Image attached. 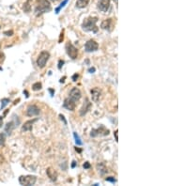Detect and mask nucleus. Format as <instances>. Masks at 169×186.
Returning a JSON list of instances; mask_svg holds the SVG:
<instances>
[{"label": "nucleus", "instance_id": "e433bc0d", "mask_svg": "<svg viewBox=\"0 0 169 186\" xmlns=\"http://www.w3.org/2000/svg\"><path fill=\"white\" fill-rule=\"evenodd\" d=\"M49 92H50L51 96H54V94H55V90H54V89L50 88V89H49Z\"/></svg>", "mask_w": 169, "mask_h": 186}, {"label": "nucleus", "instance_id": "a878e982", "mask_svg": "<svg viewBox=\"0 0 169 186\" xmlns=\"http://www.w3.org/2000/svg\"><path fill=\"white\" fill-rule=\"evenodd\" d=\"M105 181L111 182V183H114V184H115L116 182V180L114 177H107V178H105Z\"/></svg>", "mask_w": 169, "mask_h": 186}, {"label": "nucleus", "instance_id": "4be33fe9", "mask_svg": "<svg viewBox=\"0 0 169 186\" xmlns=\"http://www.w3.org/2000/svg\"><path fill=\"white\" fill-rule=\"evenodd\" d=\"M9 102V99L8 98H4V99H2L1 100V107H0V110H2V109H4L7 105H8V103Z\"/></svg>", "mask_w": 169, "mask_h": 186}, {"label": "nucleus", "instance_id": "7c9ffc66", "mask_svg": "<svg viewBox=\"0 0 169 186\" xmlns=\"http://www.w3.org/2000/svg\"><path fill=\"white\" fill-rule=\"evenodd\" d=\"M78 78H79V74H78V73H75V74L72 75V81L76 82Z\"/></svg>", "mask_w": 169, "mask_h": 186}, {"label": "nucleus", "instance_id": "72a5a7b5", "mask_svg": "<svg viewBox=\"0 0 169 186\" xmlns=\"http://www.w3.org/2000/svg\"><path fill=\"white\" fill-rule=\"evenodd\" d=\"M76 165H77L76 162H75V161H72V162H71V168H75V167H76Z\"/></svg>", "mask_w": 169, "mask_h": 186}, {"label": "nucleus", "instance_id": "2eb2a0df", "mask_svg": "<svg viewBox=\"0 0 169 186\" xmlns=\"http://www.w3.org/2000/svg\"><path fill=\"white\" fill-rule=\"evenodd\" d=\"M46 173H47L48 178H49L52 181H56L57 180V172L55 170L53 167H48L46 169Z\"/></svg>", "mask_w": 169, "mask_h": 186}, {"label": "nucleus", "instance_id": "bb28decb", "mask_svg": "<svg viewBox=\"0 0 169 186\" xmlns=\"http://www.w3.org/2000/svg\"><path fill=\"white\" fill-rule=\"evenodd\" d=\"M4 35L8 36V37H10L13 35V30H9V31H5L4 32Z\"/></svg>", "mask_w": 169, "mask_h": 186}, {"label": "nucleus", "instance_id": "2f4dec72", "mask_svg": "<svg viewBox=\"0 0 169 186\" xmlns=\"http://www.w3.org/2000/svg\"><path fill=\"white\" fill-rule=\"evenodd\" d=\"M59 118H60V119L62 120V121L64 122V124H65V125H67V120L65 119V117H64L63 115H61V114H60V115H59Z\"/></svg>", "mask_w": 169, "mask_h": 186}, {"label": "nucleus", "instance_id": "9b49d317", "mask_svg": "<svg viewBox=\"0 0 169 186\" xmlns=\"http://www.w3.org/2000/svg\"><path fill=\"white\" fill-rule=\"evenodd\" d=\"M101 27L102 29L104 30H107L109 32H111L114 28V23H113V19L109 18V19H106L104 21H102V24H101Z\"/></svg>", "mask_w": 169, "mask_h": 186}, {"label": "nucleus", "instance_id": "a19ab883", "mask_svg": "<svg viewBox=\"0 0 169 186\" xmlns=\"http://www.w3.org/2000/svg\"><path fill=\"white\" fill-rule=\"evenodd\" d=\"M65 79H66V77H63V79H61V80H60V83H64Z\"/></svg>", "mask_w": 169, "mask_h": 186}, {"label": "nucleus", "instance_id": "aec40b11", "mask_svg": "<svg viewBox=\"0 0 169 186\" xmlns=\"http://www.w3.org/2000/svg\"><path fill=\"white\" fill-rule=\"evenodd\" d=\"M68 2H69V0H63L61 3H60V5L57 7V8L56 9V10H55V12L57 13V14H58V13L60 12V10H61V9H63L65 6H66L67 4H68Z\"/></svg>", "mask_w": 169, "mask_h": 186}, {"label": "nucleus", "instance_id": "4c0bfd02", "mask_svg": "<svg viewBox=\"0 0 169 186\" xmlns=\"http://www.w3.org/2000/svg\"><path fill=\"white\" fill-rule=\"evenodd\" d=\"M24 94H26V98L29 97V94H28V92H27V90H24Z\"/></svg>", "mask_w": 169, "mask_h": 186}, {"label": "nucleus", "instance_id": "6ab92c4d", "mask_svg": "<svg viewBox=\"0 0 169 186\" xmlns=\"http://www.w3.org/2000/svg\"><path fill=\"white\" fill-rule=\"evenodd\" d=\"M89 3V0H77L76 1V7L79 9L86 8Z\"/></svg>", "mask_w": 169, "mask_h": 186}, {"label": "nucleus", "instance_id": "b1692460", "mask_svg": "<svg viewBox=\"0 0 169 186\" xmlns=\"http://www.w3.org/2000/svg\"><path fill=\"white\" fill-rule=\"evenodd\" d=\"M6 142V135L4 133H0V147H3Z\"/></svg>", "mask_w": 169, "mask_h": 186}, {"label": "nucleus", "instance_id": "a211bd4d", "mask_svg": "<svg viewBox=\"0 0 169 186\" xmlns=\"http://www.w3.org/2000/svg\"><path fill=\"white\" fill-rule=\"evenodd\" d=\"M97 169L99 171V173L101 175H104L106 173H108V169L106 167V165L103 163H100L97 164Z\"/></svg>", "mask_w": 169, "mask_h": 186}, {"label": "nucleus", "instance_id": "dca6fc26", "mask_svg": "<svg viewBox=\"0 0 169 186\" xmlns=\"http://www.w3.org/2000/svg\"><path fill=\"white\" fill-rule=\"evenodd\" d=\"M37 120H38L37 119H34L32 120H28V121H26L23 125V127H22V131H23V132H28V131H32L33 124L35 123Z\"/></svg>", "mask_w": 169, "mask_h": 186}, {"label": "nucleus", "instance_id": "79ce46f5", "mask_svg": "<svg viewBox=\"0 0 169 186\" xmlns=\"http://www.w3.org/2000/svg\"><path fill=\"white\" fill-rule=\"evenodd\" d=\"M51 1H53V2H57V1H58V0H51Z\"/></svg>", "mask_w": 169, "mask_h": 186}, {"label": "nucleus", "instance_id": "412c9836", "mask_svg": "<svg viewBox=\"0 0 169 186\" xmlns=\"http://www.w3.org/2000/svg\"><path fill=\"white\" fill-rule=\"evenodd\" d=\"M73 137H74L75 143H76L77 146H82V145H83V141L81 140L80 136L78 135L77 133H73Z\"/></svg>", "mask_w": 169, "mask_h": 186}, {"label": "nucleus", "instance_id": "5701e85b", "mask_svg": "<svg viewBox=\"0 0 169 186\" xmlns=\"http://www.w3.org/2000/svg\"><path fill=\"white\" fill-rule=\"evenodd\" d=\"M41 83H40V82H37V83H35V84H33V86H32V89L34 91H38V90H40L41 89Z\"/></svg>", "mask_w": 169, "mask_h": 186}, {"label": "nucleus", "instance_id": "473e14b6", "mask_svg": "<svg viewBox=\"0 0 169 186\" xmlns=\"http://www.w3.org/2000/svg\"><path fill=\"white\" fill-rule=\"evenodd\" d=\"M118 133H119V132H118V130H116L115 132H114V135H115V137H116V142H118V141H119V136H118Z\"/></svg>", "mask_w": 169, "mask_h": 186}, {"label": "nucleus", "instance_id": "37998d69", "mask_svg": "<svg viewBox=\"0 0 169 186\" xmlns=\"http://www.w3.org/2000/svg\"><path fill=\"white\" fill-rule=\"evenodd\" d=\"M114 1H116V4H118V0H114Z\"/></svg>", "mask_w": 169, "mask_h": 186}, {"label": "nucleus", "instance_id": "9d476101", "mask_svg": "<svg viewBox=\"0 0 169 186\" xmlns=\"http://www.w3.org/2000/svg\"><path fill=\"white\" fill-rule=\"evenodd\" d=\"M91 98L92 101L94 102H98L100 101V99L102 98V90L99 88H94L90 90Z\"/></svg>", "mask_w": 169, "mask_h": 186}, {"label": "nucleus", "instance_id": "f8f14e48", "mask_svg": "<svg viewBox=\"0 0 169 186\" xmlns=\"http://www.w3.org/2000/svg\"><path fill=\"white\" fill-rule=\"evenodd\" d=\"M97 7L102 12L108 11V9L110 8V0H100L98 2Z\"/></svg>", "mask_w": 169, "mask_h": 186}, {"label": "nucleus", "instance_id": "c9c22d12", "mask_svg": "<svg viewBox=\"0 0 169 186\" xmlns=\"http://www.w3.org/2000/svg\"><path fill=\"white\" fill-rule=\"evenodd\" d=\"M4 161H5V159H4V157H3V155L0 153V164H3L4 163Z\"/></svg>", "mask_w": 169, "mask_h": 186}, {"label": "nucleus", "instance_id": "4468645a", "mask_svg": "<svg viewBox=\"0 0 169 186\" xmlns=\"http://www.w3.org/2000/svg\"><path fill=\"white\" fill-rule=\"evenodd\" d=\"M90 108H91V102H89L88 99H86L84 104H83V106H82L81 109H80V116L81 117H84L86 114H87L89 111V110H90Z\"/></svg>", "mask_w": 169, "mask_h": 186}, {"label": "nucleus", "instance_id": "7ed1b4c3", "mask_svg": "<svg viewBox=\"0 0 169 186\" xmlns=\"http://www.w3.org/2000/svg\"><path fill=\"white\" fill-rule=\"evenodd\" d=\"M37 181V177L35 176H20L19 177V182L21 185H26V186H31L34 185Z\"/></svg>", "mask_w": 169, "mask_h": 186}, {"label": "nucleus", "instance_id": "c85d7f7f", "mask_svg": "<svg viewBox=\"0 0 169 186\" xmlns=\"http://www.w3.org/2000/svg\"><path fill=\"white\" fill-rule=\"evenodd\" d=\"M63 39H64V30H62V32L60 33V37H59V40H58V42H62L63 41Z\"/></svg>", "mask_w": 169, "mask_h": 186}, {"label": "nucleus", "instance_id": "1a4fd4ad", "mask_svg": "<svg viewBox=\"0 0 169 186\" xmlns=\"http://www.w3.org/2000/svg\"><path fill=\"white\" fill-rule=\"evenodd\" d=\"M40 110L35 104H31L29 105L26 109V116L27 117H34V116H38L40 115Z\"/></svg>", "mask_w": 169, "mask_h": 186}, {"label": "nucleus", "instance_id": "c756f323", "mask_svg": "<svg viewBox=\"0 0 169 186\" xmlns=\"http://www.w3.org/2000/svg\"><path fill=\"white\" fill-rule=\"evenodd\" d=\"M90 166H91V165H90V164L88 163V162H86V163L83 164V167H84L85 169H88V168H90Z\"/></svg>", "mask_w": 169, "mask_h": 186}, {"label": "nucleus", "instance_id": "423d86ee", "mask_svg": "<svg viewBox=\"0 0 169 186\" xmlns=\"http://www.w3.org/2000/svg\"><path fill=\"white\" fill-rule=\"evenodd\" d=\"M99 49V44L96 42L94 40H89L85 44V50L88 53H92V52H96Z\"/></svg>", "mask_w": 169, "mask_h": 186}, {"label": "nucleus", "instance_id": "0eeeda50", "mask_svg": "<svg viewBox=\"0 0 169 186\" xmlns=\"http://www.w3.org/2000/svg\"><path fill=\"white\" fill-rule=\"evenodd\" d=\"M109 130L106 129L104 126H101L98 129H93L90 133V136L96 137V136H102V135H108Z\"/></svg>", "mask_w": 169, "mask_h": 186}, {"label": "nucleus", "instance_id": "ddd939ff", "mask_svg": "<svg viewBox=\"0 0 169 186\" xmlns=\"http://www.w3.org/2000/svg\"><path fill=\"white\" fill-rule=\"evenodd\" d=\"M82 97V93L80 91V89L77 88H73L70 92V98L71 100H73L74 102H78L79 100Z\"/></svg>", "mask_w": 169, "mask_h": 186}, {"label": "nucleus", "instance_id": "ea45409f", "mask_svg": "<svg viewBox=\"0 0 169 186\" xmlns=\"http://www.w3.org/2000/svg\"><path fill=\"white\" fill-rule=\"evenodd\" d=\"M75 150H76L77 152H82V150L81 149H78V148H75Z\"/></svg>", "mask_w": 169, "mask_h": 186}, {"label": "nucleus", "instance_id": "cd10ccee", "mask_svg": "<svg viewBox=\"0 0 169 186\" xmlns=\"http://www.w3.org/2000/svg\"><path fill=\"white\" fill-rule=\"evenodd\" d=\"M64 63H65L64 60H61V59H60L59 61H58V66H57L58 70H61V68H62V66L64 65Z\"/></svg>", "mask_w": 169, "mask_h": 186}, {"label": "nucleus", "instance_id": "20e7f679", "mask_svg": "<svg viewBox=\"0 0 169 186\" xmlns=\"http://www.w3.org/2000/svg\"><path fill=\"white\" fill-rule=\"evenodd\" d=\"M50 57V54L48 53L47 51H42L41 53L40 54L39 57H38L37 59V65L38 67L40 68V69H43L45 67V65L47 63L48 59H49Z\"/></svg>", "mask_w": 169, "mask_h": 186}, {"label": "nucleus", "instance_id": "39448f33", "mask_svg": "<svg viewBox=\"0 0 169 186\" xmlns=\"http://www.w3.org/2000/svg\"><path fill=\"white\" fill-rule=\"evenodd\" d=\"M66 52H67V55L71 59H76L78 57V49L71 42L66 44Z\"/></svg>", "mask_w": 169, "mask_h": 186}, {"label": "nucleus", "instance_id": "58836bf2", "mask_svg": "<svg viewBox=\"0 0 169 186\" xmlns=\"http://www.w3.org/2000/svg\"><path fill=\"white\" fill-rule=\"evenodd\" d=\"M2 121H3V117H0V127L2 126Z\"/></svg>", "mask_w": 169, "mask_h": 186}, {"label": "nucleus", "instance_id": "f257e3e1", "mask_svg": "<svg viewBox=\"0 0 169 186\" xmlns=\"http://www.w3.org/2000/svg\"><path fill=\"white\" fill-rule=\"evenodd\" d=\"M97 22H98V17H88V18L86 19L82 24L83 30L87 31V32L97 33L98 27L96 26Z\"/></svg>", "mask_w": 169, "mask_h": 186}, {"label": "nucleus", "instance_id": "f704fd0d", "mask_svg": "<svg viewBox=\"0 0 169 186\" xmlns=\"http://www.w3.org/2000/svg\"><path fill=\"white\" fill-rule=\"evenodd\" d=\"M95 71H96V69L94 67L88 69V72H90V73H93V72H95Z\"/></svg>", "mask_w": 169, "mask_h": 186}, {"label": "nucleus", "instance_id": "6e6552de", "mask_svg": "<svg viewBox=\"0 0 169 186\" xmlns=\"http://www.w3.org/2000/svg\"><path fill=\"white\" fill-rule=\"evenodd\" d=\"M63 107L66 108L69 111H74L75 107H76V102H74L73 100H71L70 97L65 99L63 102Z\"/></svg>", "mask_w": 169, "mask_h": 186}, {"label": "nucleus", "instance_id": "393cba45", "mask_svg": "<svg viewBox=\"0 0 169 186\" xmlns=\"http://www.w3.org/2000/svg\"><path fill=\"white\" fill-rule=\"evenodd\" d=\"M30 9H31V6H30L29 0H27L25 4H24V10H25L26 12H29Z\"/></svg>", "mask_w": 169, "mask_h": 186}, {"label": "nucleus", "instance_id": "f3484780", "mask_svg": "<svg viewBox=\"0 0 169 186\" xmlns=\"http://www.w3.org/2000/svg\"><path fill=\"white\" fill-rule=\"evenodd\" d=\"M17 122H14V121H10V122H8L6 124V127H5V131L6 133L8 134H10L12 133V131L15 129V127L17 125Z\"/></svg>", "mask_w": 169, "mask_h": 186}, {"label": "nucleus", "instance_id": "c03bdc74", "mask_svg": "<svg viewBox=\"0 0 169 186\" xmlns=\"http://www.w3.org/2000/svg\"><path fill=\"white\" fill-rule=\"evenodd\" d=\"M0 28H1V26H0Z\"/></svg>", "mask_w": 169, "mask_h": 186}, {"label": "nucleus", "instance_id": "f03ea898", "mask_svg": "<svg viewBox=\"0 0 169 186\" xmlns=\"http://www.w3.org/2000/svg\"><path fill=\"white\" fill-rule=\"evenodd\" d=\"M51 10V4L48 0H37V5L35 8L36 16H40L43 13Z\"/></svg>", "mask_w": 169, "mask_h": 186}]
</instances>
